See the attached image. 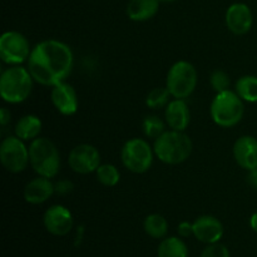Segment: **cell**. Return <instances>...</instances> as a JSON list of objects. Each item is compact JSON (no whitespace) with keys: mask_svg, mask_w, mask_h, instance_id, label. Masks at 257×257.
Masks as SVG:
<instances>
[{"mask_svg":"<svg viewBox=\"0 0 257 257\" xmlns=\"http://www.w3.org/2000/svg\"><path fill=\"white\" fill-rule=\"evenodd\" d=\"M155 151L147 141L142 138H132L127 141L120 151V160L123 166L133 173H145L152 167L155 160Z\"/></svg>","mask_w":257,"mask_h":257,"instance_id":"cell-7","label":"cell"},{"mask_svg":"<svg viewBox=\"0 0 257 257\" xmlns=\"http://www.w3.org/2000/svg\"><path fill=\"white\" fill-rule=\"evenodd\" d=\"M232 155L236 163L246 171L257 168V138L241 136L233 143Z\"/></svg>","mask_w":257,"mask_h":257,"instance_id":"cell-15","label":"cell"},{"mask_svg":"<svg viewBox=\"0 0 257 257\" xmlns=\"http://www.w3.org/2000/svg\"><path fill=\"white\" fill-rule=\"evenodd\" d=\"M160 4V0H130L125 13L132 22H147L157 14Z\"/></svg>","mask_w":257,"mask_h":257,"instance_id":"cell-18","label":"cell"},{"mask_svg":"<svg viewBox=\"0 0 257 257\" xmlns=\"http://www.w3.org/2000/svg\"><path fill=\"white\" fill-rule=\"evenodd\" d=\"M193 150L192 140L181 131H165L153 143L155 155L166 165H180L190 158Z\"/></svg>","mask_w":257,"mask_h":257,"instance_id":"cell-2","label":"cell"},{"mask_svg":"<svg viewBox=\"0 0 257 257\" xmlns=\"http://www.w3.org/2000/svg\"><path fill=\"white\" fill-rule=\"evenodd\" d=\"M210 84L216 93L226 92V90H230L231 78L225 70L216 69L211 73Z\"/></svg>","mask_w":257,"mask_h":257,"instance_id":"cell-26","label":"cell"},{"mask_svg":"<svg viewBox=\"0 0 257 257\" xmlns=\"http://www.w3.org/2000/svg\"><path fill=\"white\" fill-rule=\"evenodd\" d=\"M193 236L200 242L211 245L220 242L223 236V225L218 218L211 215H203L193 221Z\"/></svg>","mask_w":257,"mask_h":257,"instance_id":"cell-13","label":"cell"},{"mask_svg":"<svg viewBox=\"0 0 257 257\" xmlns=\"http://www.w3.org/2000/svg\"><path fill=\"white\" fill-rule=\"evenodd\" d=\"M142 130L146 137L156 140L165 132V122L158 115H147L142 122Z\"/></svg>","mask_w":257,"mask_h":257,"instance_id":"cell-25","label":"cell"},{"mask_svg":"<svg viewBox=\"0 0 257 257\" xmlns=\"http://www.w3.org/2000/svg\"><path fill=\"white\" fill-rule=\"evenodd\" d=\"M94 173L98 182L105 187H114L120 181L119 171L114 165H110V163L100 165Z\"/></svg>","mask_w":257,"mask_h":257,"instance_id":"cell-23","label":"cell"},{"mask_svg":"<svg viewBox=\"0 0 257 257\" xmlns=\"http://www.w3.org/2000/svg\"><path fill=\"white\" fill-rule=\"evenodd\" d=\"M50 99L55 109L63 115L75 114L79 107L77 92L72 85L65 82L52 87Z\"/></svg>","mask_w":257,"mask_h":257,"instance_id":"cell-14","label":"cell"},{"mask_svg":"<svg viewBox=\"0 0 257 257\" xmlns=\"http://www.w3.org/2000/svg\"><path fill=\"white\" fill-rule=\"evenodd\" d=\"M30 166L38 176L54 178L60 170V155L57 146L45 137H38L29 146Z\"/></svg>","mask_w":257,"mask_h":257,"instance_id":"cell-4","label":"cell"},{"mask_svg":"<svg viewBox=\"0 0 257 257\" xmlns=\"http://www.w3.org/2000/svg\"><path fill=\"white\" fill-rule=\"evenodd\" d=\"M165 119L168 127L173 131L185 132L191 122V112L185 99L175 98L171 100L165 109Z\"/></svg>","mask_w":257,"mask_h":257,"instance_id":"cell-16","label":"cell"},{"mask_svg":"<svg viewBox=\"0 0 257 257\" xmlns=\"http://www.w3.org/2000/svg\"><path fill=\"white\" fill-rule=\"evenodd\" d=\"M197 85V70L187 60H178L170 68L166 78V88L171 97L186 99L190 97Z\"/></svg>","mask_w":257,"mask_h":257,"instance_id":"cell-6","label":"cell"},{"mask_svg":"<svg viewBox=\"0 0 257 257\" xmlns=\"http://www.w3.org/2000/svg\"><path fill=\"white\" fill-rule=\"evenodd\" d=\"M226 27L232 34L245 35L253 25V14L250 7L245 3L231 4L226 10Z\"/></svg>","mask_w":257,"mask_h":257,"instance_id":"cell-12","label":"cell"},{"mask_svg":"<svg viewBox=\"0 0 257 257\" xmlns=\"http://www.w3.org/2000/svg\"><path fill=\"white\" fill-rule=\"evenodd\" d=\"M0 161L8 172H23L30 163L29 147L17 136H9L0 145Z\"/></svg>","mask_w":257,"mask_h":257,"instance_id":"cell-8","label":"cell"},{"mask_svg":"<svg viewBox=\"0 0 257 257\" xmlns=\"http://www.w3.org/2000/svg\"><path fill=\"white\" fill-rule=\"evenodd\" d=\"M158 257H188V247L181 237L171 236L161 241L157 250Z\"/></svg>","mask_w":257,"mask_h":257,"instance_id":"cell-20","label":"cell"},{"mask_svg":"<svg viewBox=\"0 0 257 257\" xmlns=\"http://www.w3.org/2000/svg\"><path fill=\"white\" fill-rule=\"evenodd\" d=\"M43 223L45 230L53 236H65L72 231L74 220L72 212L65 206L54 205L45 211Z\"/></svg>","mask_w":257,"mask_h":257,"instance_id":"cell-11","label":"cell"},{"mask_svg":"<svg viewBox=\"0 0 257 257\" xmlns=\"http://www.w3.org/2000/svg\"><path fill=\"white\" fill-rule=\"evenodd\" d=\"M143 228L150 237L161 240V238H165L167 236L168 222L160 213H151L145 218Z\"/></svg>","mask_w":257,"mask_h":257,"instance_id":"cell-21","label":"cell"},{"mask_svg":"<svg viewBox=\"0 0 257 257\" xmlns=\"http://www.w3.org/2000/svg\"><path fill=\"white\" fill-rule=\"evenodd\" d=\"M10 118H12V113L8 108H2L0 109V124L2 127H7L8 123L10 122Z\"/></svg>","mask_w":257,"mask_h":257,"instance_id":"cell-30","label":"cell"},{"mask_svg":"<svg viewBox=\"0 0 257 257\" xmlns=\"http://www.w3.org/2000/svg\"><path fill=\"white\" fill-rule=\"evenodd\" d=\"M53 193H55L54 183L50 178L38 176L25 185L24 200L30 205H42L52 197Z\"/></svg>","mask_w":257,"mask_h":257,"instance_id":"cell-17","label":"cell"},{"mask_svg":"<svg viewBox=\"0 0 257 257\" xmlns=\"http://www.w3.org/2000/svg\"><path fill=\"white\" fill-rule=\"evenodd\" d=\"M250 227L252 228V231H255L257 233V211L255 213H252L250 217Z\"/></svg>","mask_w":257,"mask_h":257,"instance_id":"cell-32","label":"cell"},{"mask_svg":"<svg viewBox=\"0 0 257 257\" xmlns=\"http://www.w3.org/2000/svg\"><path fill=\"white\" fill-rule=\"evenodd\" d=\"M32 74L28 68L20 65H10L0 77V95L3 100L10 104L25 102L33 90Z\"/></svg>","mask_w":257,"mask_h":257,"instance_id":"cell-3","label":"cell"},{"mask_svg":"<svg viewBox=\"0 0 257 257\" xmlns=\"http://www.w3.org/2000/svg\"><path fill=\"white\" fill-rule=\"evenodd\" d=\"M211 118L222 128H231L242 120L245 113L243 100L232 90L216 93L210 107Z\"/></svg>","mask_w":257,"mask_h":257,"instance_id":"cell-5","label":"cell"},{"mask_svg":"<svg viewBox=\"0 0 257 257\" xmlns=\"http://www.w3.org/2000/svg\"><path fill=\"white\" fill-rule=\"evenodd\" d=\"M200 257H230V251L220 242L211 243L203 248Z\"/></svg>","mask_w":257,"mask_h":257,"instance_id":"cell-27","label":"cell"},{"mask_svg":"<svg viewBox=\"0 0 257 257\" xmlns=\"http://www.w3.org/2000/svg\"><path fill=\"white\" fill-rule=\"evenodd\" d=\"M43 123L38 115L35 114H27L20 118L17 122L14 128V132L17 137H19L23 141H34L35 138L39 137L42 132Z\"/></svg>","mask_w":257,"mask_h":257,"instance_id":"cell-19","label":"cell"},{"mask_svg":"<svg viewBox=\"0 0 257 257\" xmlns=\"http://www.w3.org/2000/svg\"><path fill=\"white\" fill-rule=\"evenodd\" d=\"M30 53L29 40L22 33L10 30L0 38V58L5 64L20 65L29 59Z\"/></svg>","mask_w":257,"mask_h":257,"instance_id":"cell-9","label":"cell"},{"mask_svg":"<svg viewBox=\"0 0 257 257\" xmlns=\"http://www.w3.org/2000/svg\"><path fill=\"white\" fill-rule=\"evenodd\" d=\"M161 3H173V2H176V0H160Z\"/></svg>","mask_w":257,"mask_h":257,"instance_id":"cell-33","label":"cell"},{"mask_svg":"<svg viewBox=\"0 0 257 257\" xmlns=\"http://www.w3.org/2000/svg\"><path fill=\"white\" fill-rule=\"evenodd\" d=\"M73 188H74V185H73L72 181H69V180H60V181H57V182L54 183L55 193H57V195H60V196L68 195V193L72 192Z\"/></svg>","mask_w":257,"mask_h":257,"instance_id":"cell-28","label":"cell"},{"mask_svg":"<svg viewBox=\"0 0 257 257\" xmlns=\"http://www.w3.org/2000/svg\"><path fill=\"white\" fill-rule=\"evenodd\" d=\"M74 55L68 44L57 39L38 43L28 59V70L34 82L54 87L67 80L72 73Z\"/></svg>","mask_w":257,"mask_h":257,"instance_id":"cell-1","label":"cell"},{"mask_svg":"<svg viewBox=\"0 0 257 257\" xmlns=\"http://www.w3.org/2000/svg\"><path fill=\"white\" fill-rule=\"evenodd\" d=\"M247 183L248 186H251V187L253 188V190L257 191V168L255 170H251V171H247Z\"/></svg>","mask_w":257,"mask_h":257,"instance_id":"cell-31","label":"cell"},{"mask_svg":"<svg viewBox=\"0 0 257 257\" xmlns=\"http://www.w3.org/2000/svg\"><path fill=\"white\" fill-rule=\"evenodd\" d=\"M235 92L243 102L257 103V77L243 75L236 80Z\"/></svg>","mask_w":257,"mask_h":257,"instance_id":"cell-22","label":"cell"},{"mask_svg":"<svg viewBox=\"0 0 257 257\" xmlns=\"http://www.w3.org/2000/svg\"><path fill=\"white\" fill-rule=\"evenodd\" d=\"M170 95L171 93L168 92L167 88L158 87L151 90L146 98V104L151 109H160V108L166 107L170 103Z\"/></svg>","mask_w":257,"mask_h":257,"instance_id":"cell-24","label":"cell"},{"mask_svg":"<svg viewBox=\"0 0 257 257\" xmlns=\"http://www.w3.org/2000/svg\"><path fill=\"white\" fill-rule=\"evenodd\" d=\"M177 233L180 237H190L193 235V223L188 222V221H182L177 227Z\"/></svg>","mask_w":257,"mask_h":257,"instance_id":"cell-29","label":"cell"},{"mask_svg":"<svg viewBox=\"0 0 257 257\" xmlns=\"http://www.w3.org/2000/svg\"><path fill=\"white\" fill-rule=\"evenodd\" d=\"M68 165L73 172L89 175L97 171L100 163V153L94 146L82 143L73 148L68 156Z\"/></svg>","mask_w":257,"mask_h":257,"instance_id":"cell-10","label":"cell"}]
</instances>
